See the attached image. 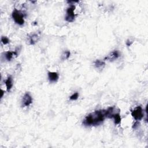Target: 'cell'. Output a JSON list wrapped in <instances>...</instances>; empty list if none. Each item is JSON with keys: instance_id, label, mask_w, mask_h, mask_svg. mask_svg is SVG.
I'll return each mask as SVG.
<instances>
[{"instance_id": "1", "label": "cell", "mask_w": 148, "mask_h": 148, "mask_svg": "<svg viewBox=\"0 0 148 148\" xmlns=\"http://www.w3.org/2000/svg\"><path fill=\"white\" fill-rule=\"evenodd\" d=\"M106 117V110H98L88 115L85 118L83 124L86 126H98Z\"/></svg>"}, {"instance_id": "2", "label": "cell", "mask_w": 148, "mask_h": 148, "mask_svg": "<svg viewBox=\"0 0 148 148\" xmlns=\"http://www.w3.org/2000/svg\"><path fill=\"white\" fill-rule=\"evenodd\" d=\"M12 17L14 20V22L16 24L20 26L24 24V14H23L21 11L14 9L12 12Z\"/></svg>"}, {"instance_id": "3", "label": "cell", "mask_w": 148, "mask_h": 148, "mask_svg": "<svg viewBox=\"0 0 148 148\" xmlns=\"http://www.w3.org/2000/svg\"><path fill=\"white\" fill-rule=\"evenodd\" d=\"M75 6L71 5L70 7L67 8L66 12V16L65 17V19L67 22L72 23L73 22L75 19Z\"/></svg>"}, {"instance_id": "4", "label": "cell", "mask_w": 148, "mask_h": 148, "mask_svg": "<svg viewBox=\"0 0 148 148\" xmlns=\"http://www.w3.org/2000/svg\"><path fill=\"white\" fill-rule=\"evenodd\" d=\"M143 109L141 106H138L131 112L132 116L136 120H141L144 117Z\"/></svg>"}, {"instance_id": "5", "label": "cell", "mask_w": 148, "mask_h": 148, "mask_svg": "<svg viewBox=\"0 0 148 148\" xmlns=\"http://www.w3.org/2000/svg\"><path fill=\"white\" fill-rule=\"evenodd\" d=\"M32 102V98L29 93H26L23 98V105L24 106H28Z\"/></svg>"}, {"instance_id": "6", "label": "cell", "mask_w": 148, "mask_h": 148, "mask_svg": "<svg viewBox=\"0 0 148 148\" xmlns=\"http://www.w3.org/2000/svg\"><path fill=\"white\" fill-rule=\"evenodd\" d=\"M119 56L120 55L119 52H118L117 50H114L113 52H112L111 53H109V54L106 56V57L105 58V60L112 61L116 60V59L119 58Z\"/></svg>"}, {"instance_id": "7", "label": "cell", "mask_w": 148, "mask_h": 148, "mask_svg": "<svg viewBox=\"0 0 148 148\" xmlns=\"http://www.w3.org/2000/svg\"><path fill=\"white\" fill-rule=\"evenodd\" d=\"M48 78L51 82H56L59 78V75L57 72H49Z\"/></svg>"}, {"instance_id": "8", "label": "cell", "mask_w": 148, "mask_h": 148, "mask_svg": "<svg viewBox=\"0 0 148 148\" xmlns=\"http://www.w3.org/2000/svg\"><path fill=\"white\" fill-rule=\"evenodd\" d=\"M5 83L6 85V87H7V90L8 91H9L12 87L13 86V83H12V78L11 76H8L7 79L5 80Z\"/></svg>"}, {"instance_id": "9", "label": "cell", "mask_w": 148, "mask_h": 148, "mask_svg": "<svg viewBox=\"0 0 148 148\" xmlns=\"http://www.w3.org/2000/svg\"><path fill=\"white\" fill-rule=\"evenodd\" d=\"M14 56H17V51H14V52L8 51V52H5V58L7 59L8 61H11L14 57Z\"/></svg>"}, {"instance_id": "10", "label": "cell", "mask_w": 148, "mask_h": 148, "mask_svg": "<svg viewBox=\"0 0 148 148\" xmlns=\"http://www.w3.org/2000/svg\"><path fill=\"white\" fill-rule=\"evenodd\" d=\"M39 35L37 34H32L30 37H29V41L31 45H34L36 43L39 39Z\"/></svg>"}, {"instance_id": "11", "label": "cell", "mask_w": 148, "mask_h": 148, "mask_svg": "<svg viewBox=\"0 0 148 148\" xmlns=\"http://www.w3.org/2000/svg\"><path fill=\"white\" fill-rule=\"evenodd\" d=\"M112 119H114V122L115 124H119L121 122V117L119 113L114 114L112 116Z\"/></svg>"}, {"instance_id": "12", "label": "cell", "mask_w": 148, "mask_h": 148, "mask_svg": "<svg viewBox=\"0 0 148 148\" xmlns=\"http://www.w3.org/2000/svg\"><path fill=\"white\" fill-rule=\"evenodd\" d=\"M94 65H95V67L97 68H103V67L105 66V63L104 62L100 60H97L95 62H94Z\"/></svg>"}, {"instance_id": "13", "label": "cell", "mask_w": 148, "mask_h": 148, "mask_svg": "<svg viewBox=\"0 0 148 148\" xmlns=\"http://www.w3.org/2000/svg\"><path fill=\"white\" fill-rule=\"evenodd\" d=\"M70 55H71V53L70 51H68V50H66V51H65L63 53V55H61V60H67V59H68L70 57Z\"/></svg>"}, {"instance_id": "14", "label": "cell", "mask_w": 148, "mask_h": 148, "mask_svg": "<svg viewBox=\"0 0 148 148\" xmlns=\"http://www.w3.org/2000/svg\"><path fill=\"white\" fill-rule=\"evenodd\" d=\"M1 42L4 44V45H7V44L9 43V40L7 37H2Z\"/></svg>"}, {"instance_id": "15", "label": "cell", "mask_w": 148, "mask_h": 148, "mask_svg": "<svg viewBox=\"0 0 148 148\" xmlns=\"http://www.w3.org/2000/svg\"><path fill=\"white\" fill-rule=\"evenodd\" d=\"M79 97V93L78 92H76L74 94H73L70 97V100H72V101H75Z\"/></svg>"}, {"instance_id": "16", "label": "cell", "mask_w": 148, "mask_h": 148, "mask_svg": "<svg viewBox=\"0 0 148 148\" xmlns=\"http://www.w3.org/2000/svg\"><path fill=\"white\" fill-rule=\"evenodd\" d=\"M1 98H2V97H3V95H4V91L3 90H1Z\"/></svg>"}]
</instances>
